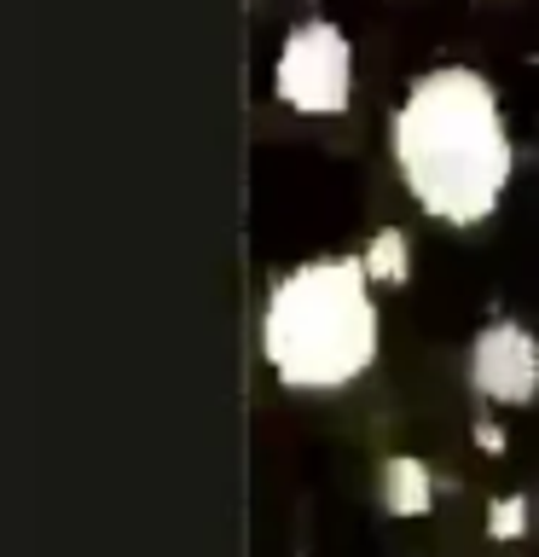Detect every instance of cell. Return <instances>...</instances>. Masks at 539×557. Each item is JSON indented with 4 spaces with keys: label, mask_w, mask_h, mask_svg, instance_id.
I'll list each match as a JSON object with an SVG mask.
<instances>
[{
    "label": "cell",
    "mask_w": 539,
    "mask_h": 557,
    "mask_svg": "<svg viewBox=\"0 0 539 557\" xmlns=\"http://www.w3.org/2000/svg\"><path fill=\"white\" fill-rule=\"evenodd\" d=\"M389 157L406 198L441 226L493 221L516 174V139L499 87L476 64H435L406 82L389 116Z\"/></svg>",
    "instance_id": "obj_1"
},
{
    "label": "cell",
    "mask_w": 539,
    "mask_h": 557,
    "mask_svg": "<svg viewBox=\"0 0 539 557\" xmlns=\"http://www.w3.org/2000/svg\"><path fill=\"white\" fill-rule=\"evenodd\" d=\"M383 355L377 278L360 256H313L273 278L261 302V360L278 389L337 395Z\"/></svg>",
    "instance_id": "obj_2"
},
{
    "label": "cell",
    "mask_w": 539,
    "mask_h": 557,
    "mask_svg": "<svg viewBox=\"0 0 539 557\" xmlns=\"http://www.w3.org/2000/svg\"><path fill=\"white\" fill-rule=\"evenodd\" d=\"M273 99L290 116L325 122L354 104V41L330 17H302L285 29L273 59Z\"/></svg>",
    "instance_id": "obj_3"
},
{
    "label": "cell",
    "mask_w": 539,
    "mask_h": 557,
    "mask_svg": "<svg viewBox=\"0 0 539 557\" xmlns=\"http://www.w3.org/2000/svg\"><path fill=\"white\" fill-rule=\"evenodd\" d=\"M469 389L504 412L539 400V337L522 320H487L469 337Z\"/></svg>",
    "instance_id": "obj_4"
},
{
    "label": "cell",
    "mask_w": 539,
    "mask_h": 557,
    "mask_svg": "<svg viewBox=\"0 0 539 557\" xmlns=\"http://www.w3.org/2000/svg\"><path fill=\"white\" fill-rule=\"evenodd\" d=\"M377 499L383 511L412 522V517H429L435 511V470L424 459H412V453H389L377 470Z\"/></svg>",
    "instance_id": "obj_5"
},
{
    "label": "cell",
    "mask_w": 539,
    "mask_h": 557,
    "mask_svg": "<svg viewBox=\"0 0 539 557\" xmlns=\"http://www.w3.org/2000/svg\"><path fill=\"white\" fill-rule=\"evenodd\" d=\"M360 261H365V273L377 278V290H400L412 278V238L400 233V226H377V233L365 238Z\"/></svg>",
    "instance_id": "obj_6"
},
{
    "label": "cell",
    "mask_w": 539,
    "mask_h": 557,
    "mask_svg": "<svg viewBox=\"0 0 539 557\" xmlns=\"http://www.w3.org/2000/svg\"><path fill=\"white\" fill-rule=\"evenodd\" d=\"M487 534H493L499 546L528 534V494H493L487 499Z\"/></svg>",
    "instance_id": "obj_7"
},
{
    "label": "cell",
    "mask_w": 539,
    "mask_h": 557,
    "mask_svg": "<svg viewBox=\"0 0 539 557\" xmlns=\"http://www.w3.org/2000/svg\"><path fill=\"white\" fill-rule=\"evenodd\" d=\"M476 447H487V453H504L511 447V435H504L493 418H476Z\"/></svg>",
    "instance_id": "obj_8"
}]
</instances>
